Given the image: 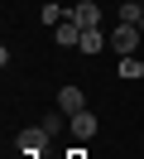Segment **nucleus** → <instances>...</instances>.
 I'll list each match as a JSON object with an SVG mask.
<instances>
[{
    "label": "nucleus",
    "instance_id": "7",
    "mask_svg": "<svg viewBox=\"0 0 144 159\" xmlns=\"http://www.w3.org/2000/svg\"><path fill=\"white\" fill-rule=\"evenodd\" d=\"M72 135L77 140H91L96 135V116H91V111H77V116H72Z\"/></svg>",
    "mask_w": 144,
    "mask_h": 159
},
{
    "label": "nucleus",
    "instance_id": "5",
    "mask_svg": "<svg viewBox=\"0 0 144 159\" xmlns=\"http://www.w3.org/2000/svg\"><path fill=\"white\" fill-rule=\"evenodd\" d=\"M72 20L82 24V29H101V5H96V0H82L72 10Z\"/></svg>",
    "mask_w": 144,
    "mask_h": 159
},
{
    "label": "nucleus",
    "instance_id": "10",
    "mask_svg": "<svg viewBox=\"0 0 144 159\" xmlns=\"http://www.w3.org/2000/svg\"><path fill=\"white\" fill-rule=\"evenodd\" d=\"M139 34H144V24H139Z\"/></svg>",
    "mask_w": 144,
    "mask_h": 159
},
{
    "label": "nucleus",
    "instance_id": "2",
    "mask_svg": "<svg viewBox=\"0 0 144 159\" xmlns=\"http://www.w3.org/2000/svg\"><path fill=\"white\" fill-rule=\"evenodd\" d=\"M48 140H53V130L34 125V130H19V140H15V145L24 149V154H38V149H48Z\"/></svg>",
    "mask_w": 144,
    "mask_h": 159
},
{
    "label": "nucleus",
    "instance_id": "4",
    "mask_svg": "<svg viewBox=\"0 0 144 159\" xmlns=\"http://www.w3.org/2000/svg\"><path fill=\"white\" fill-rule=\"evenodd\" d=\"M58 111H63V116H77V111H86L82 87H63V92H58Z\"/></svg>",
    "mask_w": 144,
    "mask_h": 159
},
{
    "label": "nucleus",
    "instance_id": "9",
    "mask_svg": "<svg viewBox=\"0 0 144 159\" xmlns=\"http://www.w3.org/2000/svg\"><path fill=\"white\" fill-rule=\"evenodd\" d=\"M120 77H125V82H134V77H144V63L134 58V53H125V58H120Z\"/></svg>",
    "mask_w": 144,
    "mask_h": 159
},
{
    "label": "nucleus",
    "instance_id": "6",
    "mask_svg": "<svg viewBox=\"0 0 144 159\" xmlns=\"http://www.w3.org/2000/svg\"><path fill=\"white\" fill-rule=\"evenodd\" d=\"M106 43H111V34H101V29H82V43H77V48H82V53H101Z\"/></svg>",
    "mask_w": 144,
    "mask_h": 159
},
{
    "label": "nucleus",
    "instance_id": "1",
    "mask_svg": "<svg viewBox=\"0 0 144 159\" xmlns=\"http://www.w3.org/2000/svg\"><path fill=\"white\" fill-rule=\"evenodd\" d=\"M139 43H144V34H139V24H115V29H111V48L120 53V58H125V53H134V48H139Z\"/></svg>",
    "mask_w": 144,
    "mask_h": 159
},
{
    "label": "nucleus",
    "instance_id": "3",
    "mask_svg": "<svg viewBox=\"0 0 144 159\" xmlns=\"http://www.w3.org/2000/svg\"><path fill=\"white\" fill-rule=\"evenodd\" d=\"M53 39L63 43V48H77V43H82V24H77L72 15H67L63 24H53Z\"/></svg>",
    "mask_w": 144,
    "mask_h": 159
},
{
    "label": "nucleus",
    "instance_id": "8",
    "mask_svg": "<svg viewBox=\"0 0 144 159\" xmlns=\"http://www.w3.org/2000/svg\"><path fill=\"white\" fill-rule=\"evenodd\" d=\"M120 24H144V0H120Z\"/></svg>",
    "mask_w": 144,
    "mask_h": 159
}]
</instances>
